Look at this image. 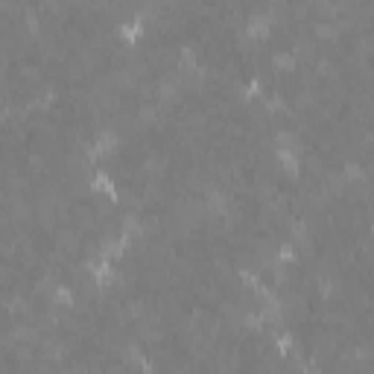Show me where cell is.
I'll return each instance as SVG.
<instances>
[{
	"mask_svg": "<svg viewBox=\"0 0 374 374\" xmlns=\"http://www.w3.org/2000/svg\"><path fill=\"white\" fill-rule=\"evenodd\" d=\"M120 35H123L126 41H135V38L140 35V23H138V21H132L129 26H123V29H120Z\"/></svg>",
	"mask_w": 374,
	"mask_h": 374,
	"instance_id": "6da1fadb",
	"label": "cell"
},
{
	"mask_svg": "<svg viewBox=\"0 0 374 374\" xmlns=\"http://www.w3.org/2000/svg\"><path fill=\"white\" fill-rule=\"evenodd\" d=\"M94 187H97V190H105V193H114V184H111L108 175H97V178H94Z\"/></svg>",
	"mask_w": 374,
	"mask_h": 374,
	"instance_id": "7a4b0ae2",
	"label": "cell"
}]
</instances>
